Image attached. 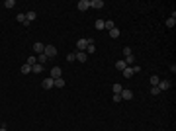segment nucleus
<instances>
[{
  "label": "nucleus",
  "mask_w": 176,
  "mask_h": 131,
  "mask_svg": "<svg viewBox=\"0 0 176 131\" xmlns=\"http://www.w3.org/2000/svg\"><path fill=\"white\" fill-rule=\"evenodd\" d=\"M112 100H114V102H121V96H120V94H114Z\"/></svg>",
  "instance_id": "33"
},
{
  "label": "nucleus",
  "mask_w": 176,
  "mask_h": 131,
  "mask_svg": "<svg viewBox=\"0 0 176 131\" xmlns=\"http://www.w3.org/2000/svg\"><path fill=\"white\" fill-rule=\"evenodd\" d=\"M157 86H159V90L163 92V90H168V88L172 86V84H170V80H161V82H159Z\"/></svg>",
  "instance_id": "9"
},
{
  "label": "nucleus",
  "mask_w": 176,
  "mask_h": 131,
  "mask_svg": "<svg viewBox=\"0 0 176 131\" xmlns=\"http://www.w3.org/2000/svg\"><path fill=\"white\" fill-rule=\"evenodd\" d=\"M151 94H153V96H159V94H161L159 86H151Z\"/></svg>",
  "instance_id": "29"
},
{
  "label": "nucleus",
  "mask_w": 176,
  "mask_h": 131,
  "mask_svg": "<svg viewBox=\"0 0 176 131\" xmlns=\"http://www.w3.org/2000/svg\"><path fill=\"white\" fill-rule=\"evenodd\" d=\"M123 55H125V57H129V55H133L131 47H123Z\"/></svg>",
  "instance_id": "31"
},
{
  "label": "nucleus",
  "mask_w": 176,
  "mask_h": 131,
  "mask_svg": "<svg viewBox=\"0 0 176 131\" xmlns=\"http://www.w3.org/2000/svg\"><path fill=\"white\" fill-rule=\"evenodd\" d=\"M45 51V45L41 41H37V43H33V53H43Z\"/></svg>",
  "instance_id": "10"
},
{
  "label": "nucleus",
  "mask_w": 176,
  "mask_h": 131,
  "mask_svg": "<svg viewBox=\"0 0 176 131\" xmlns=\"http://www.w3.org/2000/svg\"><path fill=\"white\" fill-rule=\"evenodd\" d=\"M112 90H114V94H120L123 88H121V84H114V86H112Z\"/></svg>",
  "instance_id": "26"
},
{
  "label": "nucleus",
  "mask_w": 176,
  "mask_h": 131,
  "mask_svg": "<svg viewBox=\"0 0 176 131\" xmlns=\"http://www.w3.org/2000/svg\"><path fill=\"white\" fill-rule=\"evenodd\" d=\"M131 71H133V75H137V73H141V67H139V65H133Z\"/></svg>",
  "instance_id": "32"
},
{
  "label": "nucleus",
  "mask_w": 176,
  "mask_h": 131,
  "mask_svg": "<svg viewBox=\"0 0 176 131\" xmlns=\"http://www.w3.org/2000/svg\"><path fill=\"white\" fill-rule=\"evenodd\" d=\"M176 26V14H172L168 20H166V28H174Z\"/></svg>",
  "instance_id": "11"
},
{
  "label": "nucleus",
  "mask_w": 176,
  "mask_h": 131,
  "mask_svg": "<svg viewBox=\"0 0 176 131\" xmlns=\"http://www.w3.org/2000/svg\"><path fill=\"white\" fill-rule=\"evenodd\" d=\"M43 55H47V59H53V57L57 55V47H55V45H45Z\"/></svg>",
  "instance_id": "2"
},
{
  "label": "nucleus",
  "mask_w": 176,
  "mask_h": 131,
  "mask_svg": "<svg viewBox=\"0 0 176 131\" xmlns=\"http://www.w3.org/2000/svg\"><path fill=\"white\" fill-rule=\"evenodd\" d=\"M20 71H22V75H30V73H32V67L26 63V65H22V69H20Z\"/></svg>",
  "instance_id": "18"
},
{
  "label": "nucleus",
  "mask_w": 176,
  "mask_h": 131,
  "mask_svg": "<svg viewBox=\"0 0 176 131\" xmlns=\"http://www.w3.org/2000/svg\"><path fill=\"white\" fill-rule=\"evenodd\" d=\"M49 77L53 78V80H55V78H61V77H63V69H61V67H53V69H51V75H49Z\"/></svg>",
  "instance_id": "3"
},
{
  "label": "nucleus",
  "mask_w": 176,
  "mask_h": 131,
  "mask_svg": "<svg viewBox=\"0 0 176 131\" xmlns=\"http://www.w3.org/2000/svg\"><path fill=\"white\" fill-rule=\"evenodd\" d=\"M75 55H77V61H78V63H86V61H88V55L84 53V51H77Z\"/></svg>",
  "instance_id": "8"
},
{
  "label": "nucleus",
  "mask_w": 176,
  "mask_h": 131,
  "mask_svg": "<svg viewBox=\"0 0 176 131\" xmlns=\"http://www.w3.org/2000/svg\"><path fill=\"white\" fill-rule=\"evenodd\" d=\"M35 18H37V14H35V12H28V14H26V20H28V24H32L33 20H35Z\"/></svg>",
  "instance_id": "12"
},
{
  "label": "nucleus",
  "mask_w": 176,
  "mask_h": 131,
  "mask_svg": "<svg viewBox=\"0 0 176 131\" xmlns=\"http://www.w3.org/2000/svg\"><path fill=\"white\" fill-rule=\"evenodd\" d=\"M125 65H127V67H133V65H135V55H129V57H125Z\"/></svg>",
  "instance_id": "15"
},
{
  "label": "nucleus",
  "mask_w": 176,
  "mask_h": 131,
  "mask_svg": "<svg viewBox=\"0 0 176 131\" xmlns=\"http://www.w3.org/2000/svg\"><path fill=\"white\" fill-rule=\"evenodd\" d=\"M77 8H78V10H80V12H86L88 8H90V0H78Z\"/></svg>",
  "instance_id": "4"
},
{
  "label": "nucleus",
  "mask_w": 176,
  "mask_h": 131,
  "mask_svg": "<svg viewBox=\"0 0 176 131\" xmlns=\"http://www.w3.org/2000/svg\"><path fill=\"white\" fill-rule=\"evenodd\" d=\"M0 131H8V129H6V127H0Z\"/></svg>",
  "instance_id": "34"
},
{
  "label": "nucleus",
  "mask_w": 176,
  "mask_h": 131,
  "mask_svg": "<svg viewBox=\"0 0 176 131\" xmlns=\"http://www.w3.org/2000/svg\"><path fill=\"white\" fill-rule=\"evenodd\" d=\"M90 8H94V10L104 8V0H90Z\"/></svg>",
  "instance_id": "7"
},
{
  "label": "nucleus",
  "mask_w": 176,
  "mask_h": 131,
  "mask_svg": "<svg viewBox=\"0 0 176 131\" xmlns=\"http://www.w3.org/2000/svg\"><path fill=\"white\" fill-rule=\"evenodd\" d=\"M94 51H96V45H94V43H90V45H88V47H86V51H84V53H94Z\"/></svg>",
  "instance_id": "25"
},
{
  "label": "nucleus",
  "mask_w": 176,
  "mask_h": 131,
  "mask_svg": "<svg viewBox=\"0 0 176 131\" xmlns=\"http://www.w3.org/2000/svg\"><path fill=\"white\" fill-rule=\"evenodd\" d=\"M14 6H16L14 0H6V2H4V8H14Z\"/></svg>",
  "instance_id": "28"
},
{
  "label": "nucleus",
  "mask_w": 176,
  "mask_h": 131,
  "mask_svg": "<svg viewBox=\"0 0 176 131\" xmlns=\"http://www.w3.org/2000/svg\"><path fill=\"white\" fill-rule=\"evenodd\" d=\"M18 22H22L24 26H30V24H28V20H26V14H18Z\"/></svg>",
  "instance_id": "22"
},
{
  "label": "nucleus",
  "mask_w": 176,
  "mask_h": 131,
  "mask_svg": "<svg viewBox=\"0 0 176 131\" xmlns=\"http://www.w3.org/2000/svg\"><path fill=\"white\" fill-rule=\"evenodd\" d=\"M55 86H57V88H63V86H65V80H63V77H61V78H55Z\"/></svg>",
  "instance_id": "23"
},
{
  "label": "nucleus",
  "mask_w": 176,
  "mask_h": 131,
  "mask_svg": "<svg viewBox=\"0 0 176 131\" xmlns=\"http://www.w3.org/2000/svg\"><path fill=\"white\" fill-rule=\"evenodd\" d=\"M90 43H94L90 37H88V39H78V41H77V49H78V51H86V47Z\"/></svg>",
  "instance_id": "1"
},
{
  "label": "nucleus",
  "mask_w": 176,
  "mask_h": 131,
  "mask_svg": "<svg viewBox=\"0 0 176 131\" xmlns=\"http://www.w3.org/2000/svg\"><path fill=\"white\" fill-rule=\"evenodd\" d=\"M149 80H151V84H153V86H157V84H159V82H161V78L157 77V75H153V77L149 78Z\"/></svg>",
  "instance_id": "24"
},
{
  "label": "nucleus",
  "mask_w": 176,
  "mask_h": 131,
  "mask_svg": "<svg viewBox=\"0 0 176 131\" xmlns=\"http://www.w3.org/2000/svg\"><path fill=\"white\" fill-rule=\"evenodd\" d=\"M94 28H96L98 32H102V30H104V20H96V22H94Z\"/></svg>",
  "instance_id": "19"
},
{
  "label": "nucleus",
  "mask_w": 176,
  "mask_h": 131,
  "mask_svg": "<svg viewBox=\"0 0 176 131\" xmlns=\"http://www.w3.org/2000/svg\"><path fill=\"white\" fill-rule=\"evenodd\" d=\"M120 96H121V100H133V92L127 90V88H123V90L120 92Z\"/></svg>",
  "instance_id": "6"
},
{
  "label": "nucleus",
  "mask_w": 176,
  "mask_h": 131,
  "mask_svg": "<svg viewBox=\"0 0 176 131\" xmlns=\"http://www.w3.org/2000/svg\"><path fill=\"white\" fill-rule=\"evenodd\" d=\"M114 28H116V24L112 22V20H104V30L110 32V30H114Z\"/></svg>",
  "instance_id": "13"
},
{
  "label": "nucleus",
  "mask_w": 176,
  "mask_h": 131,
  "mask_svg": "<svg viewBox=\"0 0 176 131\" xmlns=\"http://www.w3.org/2000/svg\"><path fill=\"white\" fill-rule=\"evenodd\" d=\"M37 63H39V65H45V63H47V55H39V57H37Z\"/></svg>",
  "instance_id": "21"
},
{
  "label": "nucleus",
  "mask_w": 176,
  "mask_h": 131,
  "mask_svg": "<svg viewBox=\"0 0 176 131\" xmlns=\"http://www.w3.org/2000/svg\"><path fill=\"white\" fill-rule=\"evenodd\" d=\"M32 73H43V65H39V63H35L32 67Z\"/></svg>",
  "instance_id": "16"
},
{
  "label": "nucleus",
  "mask_w": 176,
  "mask_h": 131,
  "mask_svg": "<svg viewBox=\"0 0 176 131\" xmlns=\"http://www.w3.org/2000/svg\"><path fill=\"white\" fill-rule=\"evenodd\" d=\"M26 63H28V65H30V67H33V65H35V63H37V57H33V55H30Z\"/></svg>",
  "instance_id": "20"
},
{
  "label": "nucleus",
  "mask_w": 176,
  "mask_h": 131,
  "mask_svg": "<svg viewBox=\"0 0 176 131\" xmlns=\"http://www.w3.org/2000/svg\"><path fill=\"white\" fill-rule=\"evenodd\" d=\"M121 73H123V77H125V78H131V77H133V71H131V67H125V69H123Z\"/></svg>",
  "instance_id": "14"
},
{
  "label": "nucleus",
  "mask_w": 176,
  "mask_h": 131,
  "mask_svg": "<svg viewBox=\"0 0 176 131\" xmlns=\"http://www.w3.org/2000/svg\"><path fill=\"white\" fill-rule=\"evenodd\" d=\"M67 61H69V63L77 61V55H75V53H69V55H67Z\"/></svg>",
  "instance_id": "30"
},
{
  "label": "nucleus",
  "mask_w": 176,
  "mask_h": 131,
  "mask_svg": "<svg viewBox=\"0 0 176 131\" xmlns=\"http://www.w3.org/2000/svg\"><path fill=\"white\" fill-rule=\"evenodd\" d=\"M110 37H112V39H118V37H120V30H118V28L110 30Z\"/></svg>",
  "instance_id": "17"
},
{
  "label": "nucleus",
  "mask_w": 176,
  "mask_h": 131,
  "mask_svg": "<svg viewBox=\"0 0 176 131\" xmlns=\"http://www.w3.org/2000/svg\"><path fill=\"white\" fill-rule=\"evenodd\" d=\"M125 61H118V63H116V69H120V71H123V69H125Z\"/></svg>",
  "instance_id": "27"
},
{
  "label": "nucleus",
  "mask_w": 176,
  "mask_h": 131,
  "mask_svg": "<svg viewBox=\"0 0 176 131\" xmlns=\"http://www.w3.org/2000/svg\"><path fill=\"white\" fill-rule=\"evenodd\" d=\"M41 86H43L45 90H51V88L55 86V80H53V78H51V77H47V78H45V80H43V82H41Z\"/></svg>",
  "instance_id": "5"
}]
</instances>
